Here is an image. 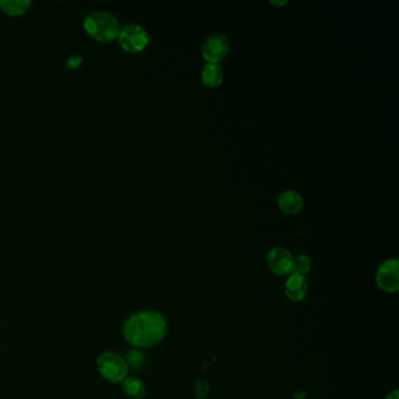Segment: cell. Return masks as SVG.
Masks as SVG:
<instances>
[{"label": "cell", "instance_id": "cell-1", "mask_svg": "<svg viewBox=\"0 0 399 399\" xmlns=\"http://www.w3.org/2000/svg\"><path fill=\"white\" fill-rule=\"evenodd\" d=\"M165 316L156 310H140L129 316L123 324V336L137 348H151L167 335Z\"/></svg>", "mask_w": 399, "mask_h": 399}, {"label": "cell", "instance_id": "cell-2", "mask_svg": "<svg viewBox=\"0 0 399 399\" xmlns=\"http://www.w3.org/2000/svg\"><path fill=\"white\" fill-rule=\"evenodd\" d=\"M84 29L95 40L108 43L117 39L121 25L116 15L112 12L95 10L84 17Z\"/></svg>", "mask_w": 399, "mask_h": 399}, {"label": "cell", "instance_id": "cell-3", "mask_svg": "<svg viewBox=\"0 0 399 399\" xmlns=\"http://www.w3.org/2000/svg\"><path fill=\"white\" fill-rule=\"evenodd\" d=\"M96 367L101 377L110 383H120L128 377L127 361L116 352H102L96 361Z\"/></svg>", "mask_w": 399, "mask_h": 399}, {"label": "cell", "instance_id": "cell-4", "mask_svg": "<svg viewBox=\"0 0 399 399\" xmlns=\"http://www.w3.org/2000/svg\"><path fill=\"white\" fill-rule=\"evenodd\" d=\"M119 43L121 47L130 53H140L144 51L149 45L150 38L148 31L137 24H128L121 27L119 33Z\"/></svg>", "mask_w": 399, "mask_h": 399}, {"label": "cell", "instance_id": "cell-5", "mask_svg": "<svg viewBox=\"0 0 399 399\" xmlns=\"http://www.w3.org/2000/svg\"><path fill=\"white\" fill-rule=\"evenodd\" d=\"M376 285L385 293H396L399 289V262L397 259H388L378 267Z\"/></svg>", "mask_w": 399, "mask_h": 399}, {"label": "cell", "instance_id": "cell-6", "mask_svg": "<svg viewBox=\"0 0 399 399\" xmlns=\"http://www.w3.org/2000/svg\"><path fill=\"white\" fill-rule=\"evenodd\" d=\"M229 38L225 34L217 33L206 38L202 45V55L210 63H218L225 59L229 53Z\"/></svg>", "mask_w": 399, "mask_h": 399}, {"label": "cell", "instance_id": "cell-7", "mask_svg": "<svg viewBox=\"0 0 399 399\" xmlns=\"http://www.w3.org/2000/svg\"><path fill=\"white\" fill-rule=\"evenodd\" d=\"M294 257L285 247H274L267 254L269 269L276 276H288L293 271Z\"/></svg>", "mask_w": 399, "mask_h": 399}, {"label": "cell", "instance_id": "cell-8", "mask_svg": "<svg viewBox=\"0 0 399 399\" xmlns=\"http://www.w3.org/2000/svg\"><path fill=\"white\" fill-rule=\"evenodd\" d=\"M308 280L305 276L292 273L285 281V295L290 301H302L308 294Z\"/></svg>", "mask_w": 399, "mask_h": 399}, {"label": "cell", "instance_id": "cell-9", "mask_svg": "<svg viewBox=\"0 0 399 399\" xmlns=\"http://www.w3.org/2000/svg\"><path fill=\"white\" fill-rule=\"evenodd\" d=\"M278 205L283 213L293 216V214H298L302 210L303 198L298 191L287 190L285 193H281L278 198Z\"/></svg>", "mask_w": 399, "mask_h": 399}, {"label": "cell", "instance_id": "cell-10", "mask_svg": "<svg viewBox=\"0 0 399 399\" xmlns=\"http://www.w3.org/2000/svg\"><path fill=\"white\" fill-rule=\"evenodd\" d=\"M202 81L206 87H219L224 81V69L222 66L207 62L202 69Z\"/></svg>", "mask_w": 399, "mask_h": 399}, {"label": "cell", "instance_id": "cell-11", "mask_svg": "<svg viewBox=\"0 0 399 399\" xmlns=\"http://www.w3.org/2000/svg\"><path fill=\"white\" fill-rule=\"evenodd\" d=\"M122 389L130 399H143L146 395L144 382L137 377H127L122 382Z\"/></svg>", "mask_w": 399, "mask_h": 399}, {"label": "cell", "instance_id": "cell-12", "mask_svg": "<svg viewBox=\"0 0 399 399\" xmlns=\"http://www.w3.org/2000/svg\"><path fill=\"white\" fill-rule=\"evenodd\" d=\"M32 5L31 0H0L1 11L10 15H24Z\"/></svg>", "mask_w": 399, "mask_h": 399}, {"label": "cell", "instance_id": "cell-13", "mask_svg": "<svg viewBox=\"0 0 399 399\" xmlns=\"http://www.w3.org/2000/svg\"><path fill=\"white\" fill-rule=\"evenodd\" d=\"M310 269H312V262H310L308 255H306V254L298 255L293 260V271H292V273L306 276V274H308L310 272Z\"/></svg>", "mask_w": 399, "mask_h": 399}, {"label": "cell", "instance_id": "cell-14", "mask_svg": "<svg viewBox=\"0 0 399 399\" xmlns=\"http://www.w3.org/2000/svg\"><path fill=\"white\" fill-rule=\"evenodd\" d=\"M193 392L197 399H205L210 393V383L205 378H198L193 385Z\"/></svg>", "mask_w": 399, "mask_h": 399}, {"label": "cell", "instance_id": "cell-15", "mask_svg": "<svg viewBox=\"0 0 399 399\" xmlns=\"http://www.w3.org/2000/svg\"><path fill=\"white\" fill-rule=\"evenodd\" d=\"M81 62H82V58L80 55H72L67 60V65H68L69 68H77L81 65Z\"/></svg>", "mask_w": 399, "mask_h": 399}, {"label": "cell", "instance_id": "cell-16", "mask_svg": "<svg viewBox=\"0 0 399 399\" xmlns=\"http://www.w3.org/2000/svg\"><path fill=\"white\" fill-rule=\"evenodd\" d=\"M385 399H399L398 390H393V391L390 392Z\"/></svg>", "mask_w": 399, "mask_h": 399}, {"label": "cell", "instance_id": "cell-17", "mask_svg": "<svg viewBox=\"0 0 399 399\" xmlns=\"http://www.w3.org/2000/svg\"><path fill=\"white\" fill-rule=\"evenodd\" d=\"M273 5H276V6H283V5L287 4L286 0L285 1H271Z\"/></svg>", "mask_w": 399, "mask_h": 399}]
</instances>
